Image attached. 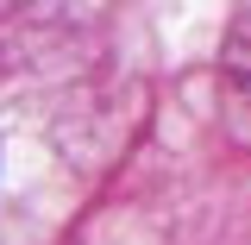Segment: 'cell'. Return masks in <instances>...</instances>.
I'll return each instance as SVG.
<instances>
[{
    "label": "cell",
    "instance_id": "cell-1",
    "mask_svg": "<svg viewBox=\"0 0 251 245\" xmlns=\"http://www.w3.org/2000/svg\"><path fill=\"white\" fill-rule=\"evenodd\" d=\"M226 88H232V101H239V113L251 120V13L239 19L232 44H226Z\"/></svg>",
    "mask_w": 251,
    "mask_h": 245
}]
</instances>
